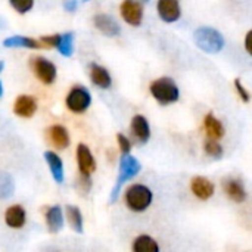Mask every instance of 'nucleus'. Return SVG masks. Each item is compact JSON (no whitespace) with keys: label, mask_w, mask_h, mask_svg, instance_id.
Here are the masks:
<instances>
[{"label":"nucleus","mask_w":252,"mask_h":252,"mask_svg":"<svg viewBox=\"0 0 252 252\" xmlns=\"http://www.w3.org/2000/svg\"><path fill=\"white\" fill-rule=\"evenodd\" d=\"M204 127H205V131L207 134L210 136V139H221L226 133L223 124L220 120H217L213 114H208L205 118H204Z\"/></svg>","instance_id":"obj_21"},{"label":"nucleus","mask_w":252,"mask_h":252,"mask_svg":"<svg viewBox=\"0 0 252 252\" xmlns=\"http://www.w3.org/2000/svg\"><path fill=\"white\" fill-rule=\"evenodd\" d=\"M152 190L145 185H131L126 192V204L134 213H143L152 204Z\"/></svg>","instance_id":"obj_3"},{"label":"nucleus","mask_w":252,"mask_h":252,"mask_svg":"<svg viewBox=\"0 0 252 252\" xmlns=\"http://www.w3.org/2000/svg\"><path fill=\"white\" fill-rule=\"evenodd\" d=\"M83 1H89V0H83Z\"/></svg>","instance_id":"obj_37"},{"label":"nucleus","mask_w":252,"mask_h":252,"mask_svg":"<svg viewBox=\"0 0 252 252\" xmlns=\"http://www.w3.org/2000/svg\"><path fill=\"white\" fill-rule=\"evenodd\" d=\"M31 68L35 74V77L43 83V84H52L56 80L58 71L56 66L52 61L43 58V56H37L31 59Z\"/></svg>","instance_id":"obj_6"},{"label":"nucleus","mask_w":252,"mask_h":252,"mask_svg":"<svg viewBox=\"0 0 252 252\" xmlns=\"http://www.w3.org/2000/svg\"><path fill=\"white\" fill-rule=\"evenodd\" d=\"M44 159H46V162H47V165L50 168V173H52L55 182L62 183L65 176H63V162L59 158V155L52 152V151H47V152H44Z\"/></svg>","instance_id":"obj_19"},{"label":"nucleus","mask_w":252,"mask_h":252,"mask_svg":"<svg viewBox=\"0 0 252 252\" xmlns=\"http://www.w3.org/2000/svg\"><path fill=\"white\" fill-rule=\"evenodd\" d=\"M151 94L159 105H170L179 100L180 97V90L176 84L174 80L168 77H161L151 84Z\"/></svg>","instance_id":"obj_1"},{"label":"nucleus","mask_w":252,"mask_h":252,"mask_svg":"<svg viewBox=\"0 0 252 252\" xmlns=\"http://www.w3.org/2000/svg\"><path fill=\"white\" fill-rule=\"evenodd\" d=\"M204 149H205L207 155H210L211 158H216V159L221 158L223 154H224L223 146L219 143L217 139H210V140H207L205 145H204Z\"/></svg>","instance_id":"obj_25"},{"label":"nucleus","mask_w":252,"mask_h":252,"mask_svg":"<svg viewBox=\"0 0 252 252\" xmlns=\"http://www.w3.org/2000/svg\"><path fill=\"white\" fill-rule=\"evenodd\" d=\"M245 49H247V52L252 56V30L248 31V34L245 37Z\"/></svg>","instance_id":"obj_33"},{"label":"nucleus","mask_w":252,"mask_h":252,"mask_svg":"<svg viewBox=\"0 0 252 252\" xmlns=\"http://www.w3.org/2000/svg\"><path fill=\"white\" fill-rule=\"evenodd\" d=\"M157 9L164 22H176L182 15L179 0H158Z\"/></svg>","instance_id":"obj_10"},{"label":"nucleus","mask_w":252,"mask_h":252,"mask_svg":"<svg viewBox=\"0 0 252 252\" xmlns=\"http://www.w3.org/2000/svg\"><path fill=\"white\" fill-rule=\"evenodd\" d=\"M223 190L226 193L227 198H230L232 201L241 204L247 199V190L244 188V185L236 180V179H227L223 182Z\"/></svg>","instance_id":"obj_16"},{"label":"nucleus","mask_w":252,"mask_h":252,"mask_svg":"<svg viewBox=\"0 0 252 252\" xmlns=\"http://www.w3.org/2000/svg\"><path fill=\"white\" fill-rule=\"evenodd\" d=\"M4 223L10 229H22L27 223V211L21 205H12L4 213Z\"/></svg>","instance_id":"obj_15"},{"label":"nucleus","mask_w":252,"mask_h":252,"mask_svg":"<svg viewBox=\"0 0 252 252\" xmlns=\"http://www.w3.org/2000/svg\"><path fill=\"white\" fill-rule=\"evenodd\" d=\"M77 164H78L80 174L92 176L96 171V159L92 151L89 149V146L84 143H80L77 146Z\"/></svg>","instance_id":"obj_8"},{"label":"nucleus","mask_w":252,"mask_h":252,"mask_svg":"<svg viewBox=\"0 0 252 252\" xmlns=\"http://www.w3.org/2000/svg\"><path fill=\"white\" fill-rule=\"evenodd\" d=\"M140 168H142V165H140V162L134 157H131L130 154L123 155V158L120 161L118 179H117V183H115V186L112 189V193H111V202H115L117 201V196H118V192H120L121 186L126 182H128L133 177H136L139 174Z\"/></svg>","instance_id":"obj_4"},{"label":"nucleus","mask_w":252,"mask_h":252,"mask_svg":"<svg viewBox=\"0 0 252 252\" xmlns=\"http://www.w3.org/2000/svg\"><path fill=\"white\" fill-rule=\"evenodd\" d=\"M120 13L123 19L133 27H139L143 21V6L139 0H123Z\"/></svg>","instance_id":"obj_7"},{"label":"nucleus","mask_w":252,"mask_h":252,"mask_svg":"<svg viewBox=\"0 0 252 252\" xmlns=\"http://www.w3.org/2000/svg\"><path fill=\"white\" fill-rule=\"evenodd\" d=\"M190 190L192 193L201 199V201H208L214 192H216V186L211 180H208L207 177L202 176H196L190 180Z\"/></svg>","instance_id":"obj_9"},{"label":"nucleus","mask_w":252,"mask_h":252,"mask_svg":"<svg viewBox=\"0 0 252 252\" xmlns=\"http://www.w3.org/2000/svg\"><path fill=\"white\" fill-rule=\"evenodd\" d=\"M4 47H25V49H44L40 40L27 35H12L3 40Z\"/></svg>","instance_id":"obj_18"},{"label":"nucleus","mask_w":252,"mask_h":252,"mask_svg":"<svg viewBox=\"0 0 252 252\" xmlns=\"http://www.w3.org/2000/svg\"><path fill=\"white\" fill-rule=\"evenodd\" d=\"M37 111V102L35 97L30 96V94H21L16 97L15 103H13V112L18 117L22 118H31Z\"/></svg>","instance_id":"obj_11"},{"label":"nucleus","mask_w":252,"mask_h":252,"mask_svg":"<svg viewBox=\"0 0 252 252\" xmlns=\"http://www.w3.org/2000/svg\"><path fill=\"white\" fill-rule=\"evenodd\" d=\"M196 46L207 53H217L224 47V37L211 27H201L195 31Z\"/></svg>","instance_id":"obj_2"},{"label":"nucleus","mask_w":252,"mask_h":252,"mask_svg":"<svg viewBox=\"0 0 252 252\" xmlns=\"http://www.w3.org/2000/svg\"><path fill=\"white\" fill-rule=\"evenodd\" d=\"M66 219L72 230H75L77 233H83V214L77 207L74 205L66 207Z\"/></svg>","instance_id":"obj_23"},{"label":"nucleus","mask_w":252,"mask_h":252,"mask_svg":"<svg viewBox=\"0 0 252 252\" xmlns=\"http://www.w3.org/2000/svg\"><path fill=\"white\" fill-rule=\"evenodd\" d=\"M9 3L18 13H27L34 6V0H9Z\"/></svg>","instance_id":"obj_27"},{"label":"nucleus","mask_w":252,"mask_h":252,"mask_svg":"<svg viewBox=\"0 0 252 252\" xmlns=\"http://www.w3.org/2000/svg\"><path fill=\"white\" fill-rule=\"evenodd\" d=\"M90 103H92V94L89 93L87 89H84L81 86H75L74 89H71L65 99L66 108L74 114L86 112L89 109Z\"/></svg>","instance_id":"obj_5"},{"label":"nucleus","mask_w":252,"mask_h":252,"mask_svg":"<svg viewBox=\"0 0 252 252\" xmlns=\"http://www.w3.org/2000/svg\"><path fill=\"white\" fill-rule=\"evenodd\" d=\"M78 188H80V192L81 193H87L92 188V180H90V176H84V174H80V179L77 182Z\"/></svg>","instance_id":"obj_30"},{"label":"nucleus","mask_w":252,"mask_h":252,"mask_svg":"<svg viewBox=\"0 0 252 252\" xmlns=\"http://www.w3.org/2000/svg\"><path fill=\"white\" fill-rule=\"evenodd\" d=\"M89 71H90V80L96 87H99V89H109L111 87L112 78H111V74L106 68H103L97 63H92Z\"/></svg>","instance_id":"obj_17"},{"label":"nucleus","mask_w":252,"mask_h":252,"mask_svg":"<svg viewBox=\"0 0 252 252\" xmlns=\"http://www.w3.org/2000/svg\"><path fill=\"white\" fill-rule=\"evenodd\" d=\"M13 192V180L9 174L0 173V196L7 198Z\"/></svg>","instance_id":"obj_26"},{"label":"nucleus","mask_w":252,"mask_h":252,"mask_svg":"<svg viewBox=\"0 0 252 252\" xmlns=\"http://www.w3.org/2000/svg\"><path fill=\"white\" fill-rule=\"evenodd\" d=\"M117 142H118V146H120L123 155L130 154V151H131V143H130V140H128L123 133H118V134H117Z\"/></svg>","instance_id":"obj_29"},{"label":"nucleus","mask_w":252,"mask_h":252,"mask_svg":"<svg viewBox=\"0 0 252 252\" xmlns=\"http://www.w3.org/2000/svg\"><path fill=\"white\" fill-rule=\"evenodd\" d=\"M47 137H49L50 143L58 149H66L69 146V142H71L68 130L63 126H59V124H55V126L49 127Z\"/></svg>","instance_id":"obj_14"},{"label":"nucleus","mask_w":252,"mask_h":252,"mask_svg":"<svg viewBox=\"0 0 252 252\" xmlns=\"http://www.w3.org/2000/svg\"><path fill=\"white\" fill-rule=\"evenodd\" d=\"M56 49L59 50V53L65 58H69L74 52V34L72 32H63L59 37L58 46Z\"/></svg>","instance_id":"obj_24"},{"label":"nucleus","mask_w":252,"mask_h":252,"mask_svg":"<svg viewBox=\"0 0 252 252\" xmlns=\"http://www.w3.org/2000/svg\"><path fill=\"white\" fill-rule=\"evenodd\" d=\"M46 224L50 233H58L63 227V214L61 207H50L46 213Z\"/></svg>","instance_id":"obj_20"},{"label":"nucleus","mask_w":252,"mask_h":252,"mask_svg":"<svg viewBox=\"0 0 252 252\" xmlns=\"http://www.w3.org/2000/svg\"><path fill=\"white\" fill-rule=\"evenodd\" d=\"M78 0H63V9L66 12H74L77 9Z\"/></svg>","instance_id":"obj_32"},{"label":"nucleus","mask_w":252,"mask_h":252,"mask_svg":"<svg viewBox=\"0 0 252 252\" xmlns=\"http://www.w3.org/2000/svg\"><path fill=\"white\" fill-rule=\"evenodd\" d=\"M59 37H61V34H52V35H43V37H40V43L43 44V47L46 49H52V47H55L56 49V46H58V41H59Z\"/></svg>","instance_id":"obj_28"},{"label":"nucleus","mask_w":252,"mask_h":252,"mask_svg":"<svg viewBox=\"0 0 252 252\" xmlns=\"http://www.w3.org/2000/svg\"><path fill=\"white\" fill-rule=\"evenodd\" d=\"M139 1H140V3H148L149 0H139Z\"/></svg>","instance_id":"obj_36"},{"label":"nucleus","mask_w":252,"mask_h":252,"mask_svg":"<svg viewBox=\"0 0 252 252\" xmlns=\"http://www.w3.org/2000/svg\"><path fill=\"white\" fill-rule=\"evenodd\" d=\"M235 87H236V92H238L239 97H241L245 103H248L250 99H251V96H250V93L247 92V89L244 87V84H242V81H241L239 78L235 80Z\"/></svg>","instance_id":"obj_31"},{"label":"nucleus","mask_w":252,"mask_h":252,"mask_svg":"<svg viewBox=\"0 0 252 252\" xmlns=\"http://www.w3.org/2000/svg\"><path fill=\"white\" fill-rule=\"evenodd\" d=\"M133 251L134 252H158L159 247L157 241L148 235H140L133 242Z\"/></svg>","instance_id":"obj_22"},{"label":"nucleus","mask_w":252,"mask_h":252,"mask_svg":"<svg viewBox=\"0 0 252 252\" xmlns=\"http://www.w3.org/2000/svg\"><path fill=\"white\" fill-rule=\"evenodd\" d=\"M1 94H3V84H1V81H0V97H1Z\"/></svg>","instance_id":"obj_34"},{"label":"nucleus","mask_w":252,"mask_h":252,"mask_svg":"<svg viewBox=\"0 0 252 252\" xmlns=\"http://www.w3.org/2000/svg\"><path fill=\"white\" fill-rule=\"evenodd\" d=\"M131 128V134L134 136V139L139 143H148V140L151 139V127L148 120L143 115H134L130 124Z\"/></svg>","instance_id":"obj_13"},{"label":"nucleus","mask_w":252,"mask_h":252,"mask_svg":"<svg viewBox=\"0 0 252 252\" xmlns=\"http://www.w3.org/2000/svg\"><path fill=\"white\" fill-rule=\"evenodd\" d=\"M93 22H94V27L106 37H117L121 31L118 22L112 16L105 15V13H97Z\"/></svg>","instance_id":"obj_12"},{"label":"nucleus","mask_w":252,"mask_h":252,"mask_svg":"<svg viewBox=\"0 0 252 252\" xmlns=\"http://www.w3.org/2000/svg\"><path fill=\"white\" fill-rule=\"evenodd\" d=\"M3 68H4V62H0V72L3 71Z\"/></svg>","instance_id":"obj_35"}]
</instances>
